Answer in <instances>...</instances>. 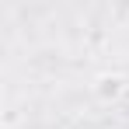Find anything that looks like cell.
Segmentation results:
<instances>
[{
    "mask_svg": "<svg viewBox=\"0 0 129 129\" xmlns=\"http://www.w3.org/2000/svg\"><path fill=\"white\" fill-rule=\"evenodd\" d=\"M126 94V77L122 73H101L94 80V98L98 101H119Z\"/></svg>",
    "mask_w": 129,
    "mask_h": 129,
    "instance_id": "1",
    "label": "cell"
}]
</instances>
